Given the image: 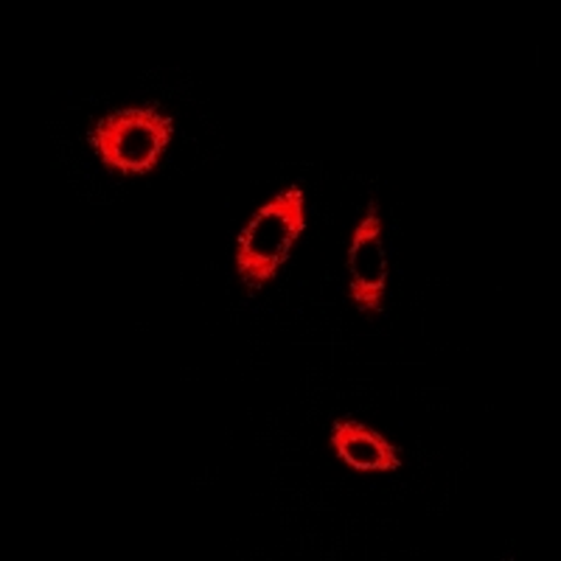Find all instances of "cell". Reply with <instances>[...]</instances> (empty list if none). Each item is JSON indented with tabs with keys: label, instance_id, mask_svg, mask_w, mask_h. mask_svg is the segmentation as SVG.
Returning a JSON list of instances; mask_svg holds the SVG:
<instances>
[{
	"label": "cell",
	"instance_id": "7a4b0ae2",
	"mask_svg": "<svg viewBox=\"0 0 561 561\" xmlns=\"http://www.w3.org/2000/svg\"><path fill=\"white\" fill-rule=\"evenodd\" d=\"M172 118L149 104V107L115 110L104 115L102 122L90 129V147L102 158L104 167L135 178V174H149L158 169L160 158L172 144Z\"/></svg>",
	"mask_w": 561,
	"mask_h": 561
},
{
	"label": "cell",
	"instance_id": "277c9868",
	"mask_svg": "<svg viewBox=\"0 0 561 561\" xmlns=\"http://www.w3.org/2000/svg\"><path fill=\"white\" fill-rule=\"evenodd\" d=\"M332 447L343 463L357 472H396L402 466L399 449L382 433L354 419H337L332 427Z\"/></svg>",
	"mask_w": 561,
	"mask_h": 561
},
{
	"label": "cell",
	"instance_id": "6da1fadb",
	"mask_svg": "<svg viewBox=\"0 0 561 561\" xmlns=\"http://www.w3.org/2000/svg\"><path fill=\"white\" fill-rule=\"evenodd\" d=\"M307 230V197L300 185H289L255 210L237 242V273L250 293H259L278 275L289 250Z\"/></svg>",
	"mask_w": 561,
	"mask_h": 561
},
{
	"label": "cell",
	"instance_id": "3957f363",
	"mask_svg": "<svg viewBox=\"0 0 561 561\" xmlns=\"http://www.w3.org/2000/svg\"><path fill=\"white\" fill-rule=\"evenodd\" d=\"M385 287H388V262L382 248V219L379 203L370 199L368 214L357 225L348 248V298L363 314L377 318L385 309Z\"/></svg>",
	"mask_w": 561,
	"mask_h": 561
}]
</instances>
